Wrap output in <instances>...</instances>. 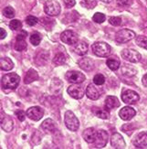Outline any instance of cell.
I'll return each instance as SVG.
<instances>
[{
	"instance_id": "obj_1",
	"label": "cell",
	"mask_w": 147,
	"mask_h": 149,
	"mask_svg": "<svg viewBox=\"0 0 147 149\" xmlns=\"http://www.w3.org/2000/svg\"><path fill=\"white\" fill-rule=\"evenodd\" d=\"M19 82H20V77L17 73H8L6 74L2 78V87L3 89H8V90H14L16 89Z\"/></svg>"
},
{
	"instance_id": "obj_2",
	"label": "cell",
	"mask_w": 147,
	"mask_h": 149,
	"mask_svg": "<svg viewBox=\"0 0 147 149\" xmlns=\"http://www.w3.org/2000/svg\"><path fill=\"white\" fill-rule=\"evenodd\" d=\"M93 53L98 57H108L111 54L112 49L106 42H95L92 46Z\"/></svg>"
},
{
	"instance_id": "obj_3",
	"label": "cell",
	"mask_w": 147,
	"mask_h": 149,
	"mask_svg": "<svg viewBox=\"0 0 147 149\" xmlns=\"http://www.w3.org/2000/svg\"><path fill=\"white\" fill-rule=\"evenodd\" d=\"M66 127L70 131H77L80 127V122L76 115L71 111H67L65 113V118H64Z\"/></svg>"
},
{
	"instance_id": "obj_4",
	"label": "cell",
	"mask_w": 147,
	"mask_h": 149,
	"mask_svg": "<svg viewBox=\"0 0 147 149\" xmlns=\"http://www.w3.org/2000/svg\"><path fill=\"white\" fill-rule=\"evenodd\" d=\"M44 11L50 17H57L60 13V5L55 0H48L44 5Z\"/></svg>"
},
{
	"instance_id": "obj_5",
	"label": "cell",
	"mask_w": 147,
	"mask_h": 149,
	"mask_svg": "<svg viewBox=\"0 0 147 149\" xmlns=\"http://www.w3.org/2000/svg\"><path fill=\"white\" fill-rule=\"evenodd\" d=\"M133 38H135V33H134V31H132L131 29H121L116 33L115 40L120 44H123L126 42H129Z\"/></svg>"
},
{
	"instance_id": "obj_6",
	"label": "cell",
	"mask_w": 147,
	"mask_h": 149,
	"mask_svg": "<svg viewBox=\"0 0 147 149\" xmlns=\"http://www.w3.org/2000/svg\"><path fill=\"white\" fill-rule=\"evenodd\" d=\"M121 57L127 61H130L132 63H137L141 61V54L138 51L132 49H125L121 51Z\"/></svg>"
},
{
	"instance_id": "obj_7",
	"label": "cell",
	"mask_w": 147,
	"mask_h": 149,
	"mask_svg": "<svg viewBox=\"0 0 147 149\" xmlns=\"http://www.w3.org/2000/svg\"><path fill=\"white\" fill-rule=\"evenodd\" d=\"M65 78L69 82L73 84L81 83L86 79L84 74L80 72H76V70H69V72H68L65 75Z\"/></svg>"
},
{
	"instance_id": "obj_8",
	"label": "cell",
	"mask_w": 147,
	"mask_h": 149,
	"mask_svg": "<svg viewBox=\"0 0 147 149\" xmlns=\"http://www.w3.org/2000/svg\"><path fill=\"white\" fill-rule=\"evenodd\" d=\"M139 99H140L139 94L132 90H125L121 93V100L123 101V102L127 103V104L135 103L139 101Z\"/></svg>"
},
{
	"instance_id": "obj_9",
	"label": "cell",
	"mask_w": 147,
	"mask_h": 149,
	"mask_svg": "<svg viewBox=\"0 0 147 149\" xmlns=\"http://www.w3.org/2000/svg\"><path fill=\"white\" fill-rule=\"evenodd\" d=\"M78 34L72 30H65L60 35V40L69 45H75L78 42Z\"/></svg>"
},
{
	"instance_id": "obj_10",
	"label": "cell",
	"mask_w": 147,
	"mask_h": 149,
	"mask_svg": "<svg viewBox=\"0 0 147 149\" xmlns=\"http://www.w3.org/2000/svg\"><path fill=\"white\" fill-rule=\"evenodd\" d=\"M27 116L33 121H40L44 115V110L40 106H32L28 109Z\"/></svg>"
},
{
	"instance_id": "obj_11",
	"label": "cell",
	"mask_w": 147,
	"mask_h": 149,
	"mask_svg": "<svg viewBox=\"0 0 147 149\" xmlns=\"http://www.w3.org/2000/svg\"><path fill=\"white\" fill-rule=\"evenodd\" d=\"M67 92L70 97H72V98L76 100L82 99V97L84 96V90H83L81 86L78 85V84H72V85H70L68 88Z\"/></svg>"
},
{
	"instance_id": "obj_12",
	"label": "cell",
	"mask_w": 147,
	"mask_h": 149,
	"mask_svg": "<svg viewBox=\"0 0 147 149\" xmlns=\"http://www.w3.org/2000/svg\"><path fill=\"white\" fill-rule=\"evenodd\" d=\"M109 135L108 133L104 130H100L97 132V136H96V140L94 142V145L98 148L104 147L108 143Z\"/></svg>"
},
{
	"instance_id": "obj_13",
	"label": "cell",
	"mask_w": 147,
	"mask_h": 149,
	"mask_svg": "<svg viewBox=\"0 0 147 149\" xmlns=\"http://www.w3.org/2000/svg\"><path fill=\"white\" fill-rule=\"evenodd\" d=\"M111 145L113 148L123 149L125 148L126 144L123 137L118 133H114L111 136Z\"/></svg>"
},
{
	"instance_id": "obj_14",
	"label": "cell",
	"mask_w": 147,
	"mask_h": 149,
	"mask_svg": "<svg viewBox=\"0 0 147 149\" xmlns=\"http://www.w3.org/2000/svg\"><path fill=\"white\" fill-rule=\"evenodd\" d=\"M136 114V111L131 106H125L121 110L119 113V116L121 119L123 121H130L132 120Z\"/></svg>"
},
{
	"instance_id": "obj_15",
	"label": "cell",
	"mask_w": 147,
	"mask_h": 149,
	"mask_svg": "<svg viewBox=\"0 0 147 149\" xmlns=\"http://www.w3.org/2000/svg\"><path fill=\"white\" fill-rule=\"evenodd\" d=\"M97 132L93 127L87 128L84 130L82 134V137L87 142L88 144H94V142L96 140V136H97Z\"/></svg>"
},
{
	"instance_id": "obj_16",
	"label": "cell",
	"mask_w": 147,
	"mask_h": 149,
	"mask_svg": "<svg viewBox=\"0 0 147 149\" xmlns=\"http://www.w3.org/2000/svg\"><path fill=\"white\" fill-rule=\"evenodd\" d=\"M133 145L137 148H147V133L142 132L133 140Z\"/></svg>"
},
{
	"instance_id": "obj_17",
	"label": "cell",
	"mask_w": 147,
	"mask_h": 149,
	"mask_svg": "<svg viewBox=\"0 0 147 149\" xmlns=\"http://www.w3.org/2000/svg\"><path fill=\"white\" fill-rule=\"evenodd\" d=\"M86 95L89 99L91 100H98L101 97V93L99 89L96 87L94 84H89L86 88Z\"/></svg>"
},
{
	"instance_id": "obj_18",
	"label": "cell",
	"mask_w": 147,
	"mask_h": 149,
	"mask_svg": "<svg viewBox=\"0 0 147 149\" xmlns=\"http://www.w3.org/2000/svg\"><path fill=\"white\" fill-rule=\"evenodd\" d=\"M13 127H14V123H13L12 119L9 116L6 115L5 113H2V117H1V128L5 132H11L13 130Z\"/></svg>"
},
{
	"instance_id": "obj_19",
	"label": "cell",
	"mask_w": 147,
	"mask_h": 149,
	"mask_svg": "<svg viewBox=\"0 0 147 149\" xmlns=\"http://www.w3.org/2000/svg\"><path fill=\"white\" fill-rule=\"evenodd\" d=\"M120 106V102L117 97L115 96H108L105 99V109L110 111V110L118 108Z\"/></svg>"
},
{
	"instance_id": "obj_20",
	"label": "cell",
	"mask_w": 147,
	"mask_h": 149,
	"mask_svg": "<svg viewBox=\"0 0 147 149\" xmlns=\"http://www.w3.org/2000/svg\"><path fill=\"white\" fill-rule=\"evenodd\" d=\"M88 44L84 41H80V42H77L74 45V51L75 53H77L80 56H84L87 54L88 52Z\"/></svg>"
},
{
	"instance_id": "obj_21",
	"label": "cell",
	"mask_w": 147,
	"mask_h": 149,
	"mask_svg": "<svg viewBox=\"0 0 147 149\" xmlns=\"http://www.w3.org/2000/svg\"><path fill=\"white\" fill-rule=\"evenodd\" d=\"M78 64L82 70H86V72H89V70H92L94 67V63L92 60L89 59V58H83V59L78 61Z\"/></svg>"
},
{
	"instance_id": "obj_22",
	"label": "cell",
	"mask_w": 147,
	"mask_h": 149,
	"mask_svg": "<svg viewBox=\"0 0 147 149\" xmlns=\"http://www.w3.org/2000/svg\"><path fill=\"white\" fill-rule=\"evenodd\" d=\"M41 129L46 133H52L56 130V124L52 119H46L41 125Z\"/></svg>"
},
{
	"instance_id": "obj_23",
	"label": "cell",
	"mask_w": 147,
	"mask_h": 149,
	"mask_svg": "<svg viewBox=\"0 0 147 149\" xmlns=\"http://www.w3.org/2000/svg\"><path fill=\"white\" fill-rule=\"evenodd\" d=\"M38 80V74L37 72L34 69H30L28 70V72L26 73V76L24 78V83L25 84H29L35 81Z\"/></svg>"
},
{
	"instance_id": "obj_24",
	"label": "cell",
	"mask_w": 147,
	"mask_h": 149,
	"mask_svg": "<svg viewBox=\"0 0 147 149\" xmlns=\"http://www.w3.org/2000/svg\"><path fill=\"white\" fill-rule=\"evenodd\" d=\"M92 113L97 116V117L103 119V120H107L109 117H110V114H109V111L106 109H101L99 107H93L92 108Z\"/></svg>"
},
{
	"instance_id": "obj_25",
	"label": "cell",
	"mask_w": 147,
	"mask_h": 149,
	"mask_svg": "<svg viewBox=\"0 0 147 149\" xmlns=\"http://www.w3.org/2000/svg\"><path fill=\"white\" fill-rule=\"evenodd\" d=\"M62 86H63L62 81L60 79H58V78H54L52 80V82H51V92L54 94H59L61 92Z\"/></svg>"
},
{
	"instance_id": "obj_26",
	"label": "cell",
	"mask_w": 147,
	"mask_h": 149,
	"mask_svg": "<svg viewBox=\"0 0 147 149\" xmlns=\"http://www.w3.org/2000/svg\"><path fill=\"white\" fill-rule=\"evenodd\" d=\"M0 67L2 70H10L14 68V62L11 61L9 58H2L0 61Z\"/></svg>"
},
{
	"instance_id": "obj_27",
	"label": "cell",
	"mask_w": 147,
	"mask_h": 149,
	"mask_svg": "<svg viewBox=\"0 0 147 149\" xmlns=\"http://www.w3.org/2000/svg\"><path fill=\"white\" fill-rule=\"evenodd\" d=\"M107 66L109 67V69H111L112 70H117L120 68V61L117 59H108L106 61Z\"/></svg>"
},
{
	"instance_id": "obj_28",
	"label": "cell",
	"mask_w": 147,
	"mask_h": 149,
	"mask_svg": "<svg viewBox=\"0 0 147 149\" xmlns=\"http://www.w3.org/2000/svg\"><path fill=\"white\" fill-rule=\"evenodd\" d=\"M52 62L55 64L57 66H60V65H62L66 62V56L64 55L63 53H59L57 54L52 60Z\"/></svg>"
},
{
	"instance_id": "obj_29",
	"label": "cell",
	"mask_w": 147,
	"mask_h": 149,
	"mask_svg": "<svg viewBox=\"0 0 147 149\" xmlns=\"http://www.w3.org/2000/svg\"><path fill=\"white\" fill-rule=\"evenodd\" d=\"M41 40H42V37L40 33H34L30 36V43L33 45V46H37V45H40V43L41 42Z\"/></svg>"
},
{
	"instance_id": "obj_30",
	"label": "cell",
	"mask_w": 147,
	"mask_h": 149,
	"mask_svg": "<svg viewBox=\"0 0 147 149\" xmlns=\"http://www.w3.org/2000/svg\"><path fill=\"white\" fill-rule=\"evenodd\" d=\"M136 44L139 47L143 48L144 49H147V37L145 36H138L136 37Z\"/></svg>"
},
{
	"instance_id": "obj_31",
	"label": "cell",
	"mask_w": 147,
	"mask_h": 149,
	"mask_svg": "<svg viewBox=\"0 0 147 149\" xmlns=\"http://www.w3.org/2000/svg\"><path fill=\"white\" fill-rule=\"evenodd\" d=\"M14 48L17 51H23L27 49V43H26L25 40H17Z\"/></svg>"
},
{
	"instance_id": "obj_32",
	"label": "cell",
	"mask_w": 147,
	"mask_h": 149,
	"mask_svg": "<svg viewBox=\"0 0 147 149\" xmlns=\"http://www.w3.org/2000/svg\"><path fill=\"white\" fill-rule=\"evenodd\" d=\"M105 19H106V16L103 14V13H95V14L93 15L92 17V20L96 23H98V24H101L102 22H104L105 21Z\"/></svg>"
},
{
	"instance_id": "obj_33",
	"label": "cell",
	"mask_w": 147,
	"mask_h": 149,
	"mask_svg": "<svg viewBox=\"0 0 147 149\" xmlns=\"http://www.w3.org/2000/svg\"><path fill=\"white\" fill-rule=\"evenodd\" d=\"M9 28L12 30H19L22 29V22L18 19H13L9 23Z\"/></svg>"
},
{
	"instance_id": "obj_34",
	"label": "cell",
	"mask_w": 147,
	"mask_h": 149,
	"mask_svg": "<svg viewBox=\"0 0 147 149\" xmlns=\"http://www.w3.org/2000/svg\"><path fill=\"white\" fill-rule=\"evenodd\" d=\"M3 15L8 18H13L15 17V10L11 6H6L3 9Z\"/></svg>"
},
{
	"instance_id": "obj_35",
	"label": "cell",
	"mask_w": 147,
	"mask_h": 149,
	"mask_svg": "<svg viewBox=\"0 0 147 149\" xmlns=\"http://www.w3.org/2000/svg\"><path fill=\"white\" fill-rule=\"evenodd\" d=\"M93 82H94V84H96V85L101 86L105 82V77L101 73L96 74L93 78Z\"/></svg>"
},
{
	"instance_id": "obj_36",
	"label": "cell",
	"mask_w": 147,
	"mask_h": 149,
	"mask_svg": "<svg viewBox=\"0 0 147 149\" xmlns=\"http://www.w3.org/2000/svg\"><path fill=\"white\" fill-rule=\"evenodd\" d=\"M109 22L111 25L114 26V27H118L121 24V18L120 17H111L109 18Z\"/></svg>"
},
{
	"instance_id": "obj_37",
	"label": "cell",
	"mask_w": 147,
	"mask_h": 149,
	"mask_svg": "<svg viewBox=\"0 0 147 149\" xmlns=\"http://www.w3.org/2000/svg\"><path fill=\"white\" fill-rule=\"evenodd\" d=\"M26 22H27V24L28 26L32 27V26H35L36 24H37L38 19H37V17H36L34 16H28V17H27V18H26Z\"/></svg>"
},
{
	"instance_id": "obj_38",
	"label": "cell",
	"mask_w": 147,
	"mask_h": 149,
	"mask_svg": "<svg viewBox=\"0 0 147 149\" xmlns=\"http://www.w3.org/2000/svg\"><path fill=\"white\" fill-rule=\"evenodd\" d=\"M82 6H84L86 8H95V6L97 5V3H96L95 0H88V1H84V2H82L81 3Z\"/></svg>"
},
{
	"instance_id": "obj_39",
	"label": "cell",
	"mask_w": 147,
	"mask_h": 149,
	"mask_svg": "<svg viewBox=\"0 0 147 149\" xmlns=\"http://www.w3.org/2000/svg\"><path fill=\"white\" fill-rule=\"evenodd\" d=\"M132 2V0H117V5L121 8H125V6H130Z\"/></svg>"
},
{
	"instance_id": "obj_40",
	"label": "cell",
	"mask_w": 147,
	"mask_h": 149,
	"mask_svg": "<svg viewBox=\"0 0 147 149\" xmlns=\"http://www.w3.org/2000/svg\"><path fill=\"white\" fill-rule=\"evenodd\" d=\"M15 114L17 115V119L20 121V122H24L25 121V119H26V113L25 114V113L22 111V110H17V111L15 112Z\"/></svg>"
},
{
	"instance_id": "obj_41",
	"label": "cell",
	"mask_w": 147,
	"mask_h": 149,
	"mask_svg": "<svg viewBox=\"0 0 147 149\" xmlns=\"http://www.w3.org/2000/svg\"><path fill=\"white\" fill-rule=\"evenodd\" d=\"M62 1H63L64 5L66 6L67 8H73V6H75V4H76L75 0H62Z\"/></svg>"
},
{
	"instance_id": "obj_42",
	"label": "cell",
	"mask_w": 147,
	"mask_h": 149,
	"mask_svg": "<svg viewBox=\"0 0 147 149\" xmlns=\"http://www.w3.org/2000/svg\"><path fill=\"white\" fill-rule=\"evenodd\" d=\"M28 36V33L27 31L25 30H22L20 33H19L17 36V40H26V37Z\"/></svg>"
},
{
	"instance_id": "obj_43",
	"label": "cell",
	"mask_w": 147,
	"mask_h": 149,
	"mask_svg": "<svg viewBox=\"0 0 147 149\" xmlns=\"http://www.w3.org/2000/svg\"><path fill=\"white\" fill-rule=\"evenodd\" d=\"M6 37V31L4 29H0V38H1V40H4Z\"/></svg>"
},
{
	"instance_id": "obj_44",
	"label": "cell",
	"mask_w": 147,
	"mask_h": 149,
	"mask_svg": "<svg viewBox=\"0 0 147 149\" xmlns=\"http://www.w3.org/2000/svg\"><path fill=\"white\" fill-rule=\"evenodd\" d=\"M142 81H143V84H144V85L145 87H147V74L144 75L143 79H142Z\"/></svg>"
},
{
	"instance_id": "obj_45",
	"label": "cell",
	"mask_w": 147,
	"mask_h": 149,
	"mask_svg": "<svg viewBox=\"0 0 147 149\" xmlns=\"http://www.w3.org/2000/svg\"><path fill=\"white\" fill-rule=\"evenodd\" d=\"M101 1H102V2H103V3H111L112 1V0H101Z\"/></svg>"
},
{
	"instance_id": "obj_46",
	"label": "cell",
	"mask_w": 147,
	"mask_h": 149,
	"mask_svg": "<svg viewBox=\"0 0 147 149\" xmlns=\"http://www.w3.org/2000/svg\"><path fill=\"white\" fill-rule=\"evenodd\" d=\"M83 1H88V0H83Z\"/></svg>"
}]
</instances>
